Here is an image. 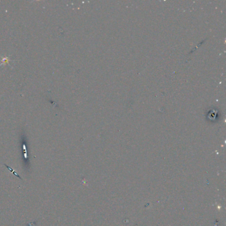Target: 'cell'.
<instances>
[{"mask_svg":"<svg viewBox=\"0 0 226 226\" xmlns=\"http://www.w3.org/2000/svg\"><path fill=\"white\" fill-rule=\"evenodd\" d=\"M5 166H6V167H7V169H9V170H10V171H11V173H13V174H15V176H17V177H18V178H20V179H21V177H19V174H17V173H16V172H15V171H14V170H13V169H11V168H10V166H7V165H5Z\"/></svg>","mask_w":226,"mask_h":226,"instance_id":"6da1fadb","label":"cell"}]
</instances>
